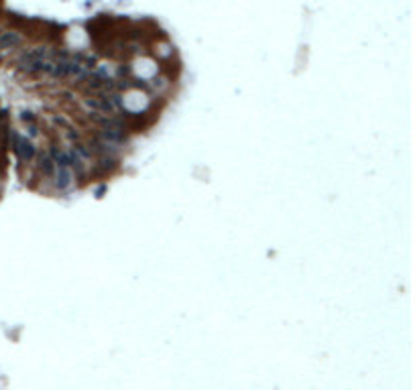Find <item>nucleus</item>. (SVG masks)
I'll use <instances>...</instances> for the list:
<instances>
[{"label": "nucleus", "instance_id": "obj_5", "mask_svg": "<svg viewBox=\"0 0 417 390\" xmlns=\"http://www.w3.org/2000/svg\"><path fill=\"white\" fill-rule=\"evenodd\" d=\"M23 120L25 122H29V124H35V116H33V112H23Z\"/></svg>", "mask_w": 417, "mask_h": 390}, {"label": "nucleus", "instance_id": "obj_1", "mask_svg": "<svg viewBox=\"0 0 417 390\" xmlns=\"http://www.w3.org/2000/svg\"><path fill=\"white\" fill-rule=\"evenodd\" d=\"M10 137H12V148L16 152V157H19L23 163H29L33 161V157H35V146H33V142L29 139H21V137H16V134L10 132Z\"/></svg>", "mask_w": 417, "mask_h": 390}, {"label": "nucleus", "instance_id": "obj_4", "mask_svg": "<svg viewBox=\"0 0 417 390\" xmlns=\"http://www.w3.org/2000/svg\"><path fill=\"white\" fill-rule=\"evenodd\" d=\"M21 45V37L16 35V33H4L2 37H0V49H14Z\"/></svg>", "mask_w": 417, "mask_h": 390}, {"label": "nucleus", "instance_id": "obj_3", "mask_svg": "<svg viewBox=\"0 0 417 390\" xmlns=\"http://www.w3.org/2000/svg\"><path fill=\"white\" fill-rule=\"evenodd\" d=\"M37 167H39V171L45 177H53V173H55V163H53V159L49 157V155H39Z\"/></svg>", "mask_w": 417, "mask_h": 390}, {"label": "nucleus", "instance_id": "obj_2", "mask_svg": "<svg viewBox=\"0 0 417 390\" xmlns=\"http://www.w3.org/2000/svg\"><path fill=\"white\" fill-rule=\"evenodd\" d=\"M53 185L57 191H68L74 185V173L68 167H57L53 173Z\"/></svg>", "mask_w": 417, "mask_h": 390}]
</instances>
